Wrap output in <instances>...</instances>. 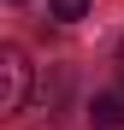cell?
<instances>
[{
    "instance_id": "obj_1",
    "label": "cell",
    "mask_w": 124,
    "mask_h": 130,
    "mask_svg": "<svg viewBox=\"0 0 124 130\" xmlns=\"http://www.w3.org/2000/svg\"><path fill=\"white\" fill-rule=\"evenodd\" d=\"M30 101V59L24 47H0V112H24Z\"/></svg>"
},
{
    "instance_id": "obj_2",
    "label": "cell",
    "mask_w": 124,
    "mask_h": 130,
    "mask_svg": "<svg viewBox=\"0 0 124 130\" xmlns=\"http://www.w3.org/2000/svg\"><path fill=\"white\" fill-rule=\"evenodd\" d=\"M89 124L95 130H124V95H95L89 101Z\"/></svg>"
},
{
    "instance_id": "obj_3",
    "label": "cell",
    "mask_w": 124,
    "mask_h": 130,
    "mask_svg": "<svg viewBox=\"0 0 124 130\" xmlns=\"http://www.w3.org/2000/svg\"><path fill=\"white\" fill-rule=\"evenodd\" d=\"M47 12L59 24H77V18H89V0H47Z\"/></svg>"
},
{
    "instance_id": "obj_4",
    "label": "cell",
    "mask_w": 124,
    "mask_h": 130,
    "mask_svg": "<svg viewBox=\"0 0 124 130\" xmlns=\"http://www.w3.org/2000/svg\"><path fill=\"white\" fill-rule=\"evenodd\" d=\"M118 77H124V41H118Z\"/></svg>"
}]
</instances>
